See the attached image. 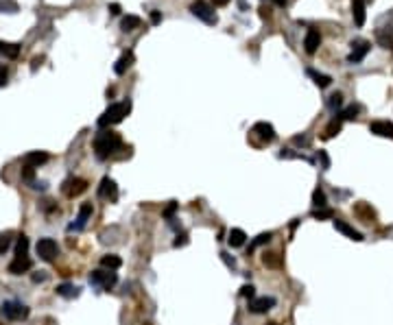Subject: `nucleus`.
Listing matches in <instances>:
<instances>
[{
	"mask_svg": "<svg viewBox=\"0 0 393 325\" xmlns=\"http://www.w3.org/2000/svg\"><path fill=\"white\" fill-rule=\"evenodd\" d=\"M120 146H123V138H120V133H116L112 129L100 131L97 138H94V153H97L98 160H107Z\"/></svg>",
	"mask_w": 393,
	"mask_h": 325,
	"instance_id": "obj_1",
	"label": "nucleus"
},
{
	"mask_svg": "<svg viewBox=\"0 0 393 325\" xmlns=\"http://www.w3.org/2000/svg\"><path fill=\"white\" fill-rule=\"evenodd\" d=\"M131 111V103L129 100H120V103H112L107 109L103 111V116L98 118V127L100 129H107V127L112 125H118L125 120V116H127Z\"/></svg>",
	"mask_w": 393,
	"mask_h": 325,
	"instance_id": "obj_2",
	"label": "nucleus"
},
{
	"mask_svg": "<svg viewBox=\"0 0 393 325\" xmlns=\"http://www.w3.org/2000/svg\"><path fill=\"white\" fill-rule=\"evenodd\" d=\"M190 11H193V16H195V18H199L201 22L210 24V27L219 22V18H216V13H214L212 4H208L205 0H195V2L190 4Z\"/></svg>",
	"mask_w": 393,
	"mask_h": 325,
	"instance_id": "obj_3",
	"label": "nucleus"
},
{
	"mask_svg": "<svg viewBox=\"0 0 393 325\" xmlns=\"http://www.w3.org/2000/svg\"><path fill=\"white\" fill-rule=\"evenodd\" d=\"M35 251H37V256L42 258L44 262H53L55 258L59 256V245L53 238H39L37 245H35Z\"/></svg>",
	"mask_w": 393,
	"mask_h": 325,
	"instance_id": "obj_4",
	"label": "nucleus"
},
{
	"mask_svg": "<svg viewBox=\"0 0 393 325\" xmlns=\"http://www.w3.org/2000/svg\"><path fill=\"white\" fill-rule=\"evenodd\" d=\"M92 214H94L92 203H81L77 218H74V221L68 225V231H70V233H72V231H83V229H85V225H88V221L92 218Z\"/></svg>",
	"mask_w": 393,
	"mask_h": 325,
	"instance_id": "obj_5",
	"label": "nucleus"
},
{
	"mask_svg": "<svg viewBox=\"0 0 393 325\" xmlns=\"http://www.w3.org/2000/svg\"><path fill=\"white\" fill-rule=\"evenodd\" d=\"M116 282H118V275H116L114 271H92L90 273V284H92V286H100L103 291H109Z\"/></svg>",
	"mask_w": 393,
	"mask_h": 325,
	"instance_id": "obj_6",
	"label": "nucleus"
},
{
	"mask_svg": "<svg viewBox=\"0 0 393 325\" xmlns=\"http://www.w3.org/2000/svg\"><path fill=\"white\" fill-rule=\"evenodd\" d=\"M29 312H31V310L20 301H7L2 306V314L9 319V321H22V319L29 317Z\"/></svg>",
	"mask_w": 393,
	"mask_h": 325,
	"instance_id": "obj_7",
	"label": "nucleus"
},
{
	"mask_svg": "<svg viewBox=\"0 0 393 325\" xmlns=\"http://www.w3.org/2000/svg\"><path fill=\"white\" fill-rule=\"evenodd\" d=\"M371 44L365 42V39H356V42H352V53L347 55V64H360L362 59L367 57V53H369Z\"/></svg>",
	"mask_w": 393,
	"mask_h": 325,
	"instance_id": "obj_8",
	"label": "nucleus"
},
{
	"mask_svg": "<svg viewBox=\"0 0 393 325\" xmlns=\"http://www.w3.org/2000/svg\"><path fill=\"white\" fill-rule=\"evenodd\" d=\"M62 190H64V195L68 196V199H74V196H79L81 192L88 190V181L81 179V177H72V179H68L62 186Z\"/></svg>",
	"mask_w": 393,
	"mask_h": 325,
	"instance_id": "obj_9",
	"label": "nucleus"
},
{
	"mask_svg": "<svg viewBox=\"0 0 393 325\" xmlns=\"http://www.w3.org/2000/svg\"><path fill=\"white\" fill-rule=\"evenodd\" d=\"M98 196H100V199H107V201L118 199V188H116V181L112 179V177H103V179H100Z\"/></svg>",
	"mask_w": 393,
	"mask_h": 325,
	"instance_id": "obj_10",
	"label": "nucleus"
},
{
	"mask_svg": "<svg viewBox=\"0 0 393 325\" xmlns=\"http://www.w3.org/2000/svg\"><path fill=\"white\" fill-rule=\"evenodd\" d=\"M273 306H275L273 297H254V299H249V312H254V314H264V312H269Z\"/></svg>",
	"mask_w": 393,
	"mask_h": 325,
	"instance_id": "obj_11",
	"label": "nucleus"
},
{
	"mask_svg": "<svg viewBox=\"0 0 393 325\" xmlns=\"http://www.w3.org/2000/svg\"><path fill=\"white\" fill-rule=\"evenodd\" d=\"M251 133H256L262 142H266V144L275 140V129L271 123H256L254 129H251Z\"/></svg>",
	"mask_w": 393,
	"mask_h": 325,
	"instance_id": "obj_12",
	"label": "nucleus"
},
{
	"mask_svg": "<svg viewBox=\"0 0 393 325\" xmlns=\"http://www.w3.org/2000/svg\"><path fill=\"white\" fill-rule=\"evenodd\" d=\"M31 266H33V262L29 256H16V260L9 264V273H11V275H22V273L31 271Z\"/></svg>",
	"mask_w": 393,
	"mask_h": 325,
	"instance_id": "obj_13",
	"label": "nucleus"
},
{
	"mask_svg": "<svg viewBox=\"0 0 393 325\" xmlns=\"http://www.w3.org/2000/svg\"><path fill=\"white\" fill-rule=\"evenodd\" d=\"M369 131L374 135H380V138H393V123H389V120H374L369 125Z\"/></svg>",
	"mask_w": 393,
	"mask_h": 325,
	"instance_id": "obj_14",
	"label": "nucleus"
},
{
	"mask_svg": "<svg viewBox=\"0 0 393 325\" xmlns=\"http://www.w3.org/2000/svg\"><path fill=\"white\" fill-rule=\"evenodd\" d=\"M321 46V33L317 31V29H308V33H306L304 37V48L308 55H315L317 48Z\"/></svg>",
	"mask_w": 393,
	"mask_h": 325,
	"instance_id": "obj_15",
	"label": "nucleus"
},
{
	"mask_svg": "<svg viewBox=\"0 0 393 325\" xmlns=\"http://www.w3.org/2000/svg\"><path fill=\"white\" fill-rule=\"evenodd\" d=\"M24 166H31V168H39L42 164H46L48 162V153H44V151H31V153H27L22 157Z\"/></svg>",
	"mask_w": 393,
	"mask_h": 325,
	"instance_id": "obj_16",
	"label": "nucleus"
},
{
	"mask_svg": "<svg viewBox=\"0 0 393 325\" xmlns=\"http://www.w3.org/2000/svg\"><path fill=\"white\" fill-rule=\"evenodd\" d=\"M334 229L341 231L343 236H347L350 240H356V242L362 240V233L359 229H354V227H352L350 223H345V221H339V218H336V221H334Z\"/></svg>",
	"mask_w": 393,
	"mask_h": 325,
	"instance_id": "obj_17",
	"label": "nucleus"
},
{
	"mask_svg": "<svg viewBox=\"0 0 393 325\" xmlns=\"http://www.w3.org/2000/svg\"><path fill=\"white\" fill-rule=\"evenodd\" d=\"M352 18L356 27L365 24V0H352Z\"/></svg>",
	"mask_w": 393,
	"mask_h": 325,
	"instance_id": "obj_18",
	"label": "nucleus"
},
{
	"mask_svg": "<svg viewBox=\"0 0 393 325\" xmlns=\"http://www.w3.org/2000/svg\"><path fill=\"white\" fill-rule=\"evenodd\" d=\"M131 64H133V50H127V53H123V57L116 62L114 72H116V74H125V72H127V70L131 68Z\"/></svg>",
	"mask_w": 393,
	"mask_h": 325,
	"instance_id": "obj_19",
	"label": "nucleus"
},
{
	"mask_svg": "<svg viewBox=\"0 0 393 325\" xmlns=\"http://www.w3.org/2000/svg\"><path fill=\"white\" fill-rule=\"evenodd\" d=\"M228 242H229V247H231V249L243 247L245 242H247V233H245L243 229H238V227H236V229H231V231H229Z\"/></svg>",
	"mask_w": 393,
	"mask_h": 325,
	"instance_id": "obj_20",
	"label": "nucleus"
},
{
	"mask_svg": "<svg viewBox=\"0 0 393 325\" xmlns=\"http://www.w3.org/2000/svg\"><path fill=\"white\" fill-rule=\"evenodd\" d=\"M100 266H103V268H109V271H116V268L123 266V260H120L116 253H107V256L100 258Z\"/></svg>",
	"mask_w": 393,
	"mask_h": 325,
	"instance_id": "obj_21",
	"label": "nucleus"
},
{
	"mask_svg": "<svg viewBox=\"0 0 393 325\" xmlns=\"http://www.w3.org/2000/svg\"><path fill=\"white\" fill-rule=\"evenodd\" d=\"M306 74L315 81V85H319V88H328V85L332 83V77H328V74H321V72H317V70H312V68H308L306 70Z\"/></svg>",
	"mask_w": 393,
	"mask_h": 325,
	"instance_id": "obj_22",
	"label": "nucleus"
},
{
	"mask_svg": "<svg viewBox=\"0 0 393 325\" xmlns=\"http://www.w3.org/2000/svg\"><path fill=\"white\" fill-rule=\"evenodd\" d=\"M57 294L64 299H74V297H79V288L74 286V284H59Z\"/></svg>",
	"mask_w": 393,
	"mask_h": 325,
	"instance_id": "obj_23",
	"label": "nucleus"
},
{
	"mask_svg": "<svg viewBox=\"0 0 393 325\" xmlns=\"http://www.w3.org/2000/svg\"><path fill=\"white\" fill-rule=\"evenodd\" d=\"M0 55H4L7 59H16L20 55V46L18 44H9V42H2V39H0Z\"/></svg>",
	"mask_w": 393,
	"mask_h": 325,
	"instance_id": "obj_24",
	"label": "nucleus"
},
{
	"mask_svg": "<svg viewBox=\"0 0 393 325\" xmlns=\"http://www.w3.org/2000/svg\"><path fill=\"white\" fill-rule=\"evenodd\" d=\"M140 24H142V20H140L138 16H125L123 22H120V29H123L125 33H129V31H135Z\"/></svg>",
	"mask_w": 393,
	"mask_h": 325,
	"instance_id": "obj_25",
	"label": "nucleus"
},
{
	"mask_svg": "<svg viewBox=\"0 0 393 325\" xmlns=\"http://www.w3.org/2000/svg\"><path fill=\"white\" fill-rule=\"evenodd\" d=\"M262 264H264V266H269V268H280L282 266V260H280L278 253H264V256H262Z\"/></svg>",
	"mask_w": 393,
	"mask_h": 325,
	"instance_id": "obj_26",
	"label": "nucleus"
},
{
	"mask_svg": "<svg viewBox=\"0 0 393 325\" xmlns=\"http://www.w3.org/2000/svg\"><path fill=\"white\" fill-rule=\"evenodd\" d=\"M312 205H315V207H326V192L321 190V188H317V190L312 192Z\"/></svg>",
	"mask_w": 393,
	"mask_h": 325,
	"instance_id": "obj_27",
	"label": "nucleus"
},
{
	"mask_svg": "<svg viewBox=\"0 0 393 325\" xmlns=\"http://www.w3.org/2000/svg\"><path fill=\"white\" fill-rule=\"evenodd\" d=\"M341 131V123L339 120H332L330 125H328V129H326V133H324V140H330V138H334L336 133Z\"/></svg>",
	"mask_w": 393,
	"mask_h": 325,
	"instance_id": "obj_28",
	"label": "nucleus"
},
{
	"mask_svg": "<svg viewBox=\"0 0 393 325\" xmlns=\"http://www.w3.org/2000/svg\"><path fill=\"white\" fill-rule=\"evenodd\" d=\"M27 251H29V238L22 233V236L18 238V245H16V256H27Z\"/></svg>",
	"mask_w": 393,
	"mask_h": 325,
	"instance_id": "obj_29",
	"label": "nucleus"
},
{
	"mask_svg": "<svg viewBox=\"0 0 393 325\" xmlns=\"http://www.w3.org/2000/svg\"><path fill=\"white\" fill-rule=\"evenodd\" d=\"M332 216H334V212L330 207H319V210L312 212V218H317V221H324V218H332Z\"/></svg>",
	"mask_w": 393,
	"mask_h": 325,
	"instance_id": "obj_30",
	"label": "nucleus"
},
{
	"mask_svg": "<svg viewBox=\"0 0 393 325\" xmlns=\"http://www.w3.org/2000/svg\"><path fill=\"white\" fill-rule=\"evenodd\" d=\"M359 111H360L359 105H350V107H347L343 114H341V118H343V120H354L356 116H359Z\"/></svg>",
	"mask_w": 393,
	"mask_h": 325,
	"instance_id": "obj_31",
	"label": "nucleus"
},
{
	"mask_svg": "<svg viewBox=\"0 0 393 325\" xmlns=\"http://www.w3.org/2000/svg\"><path fill=\"white\" fill-rule=\"evenodd\" d=\"M9 247H11V233H0V256H4Z\"/></svg>",
	"mask_w": 393,
	"mask_h": 325,
	"instance_id": "obj_32",
	"label": "nucleus"
},
{
	"mask_svg": "<svg viewBox=\"0 0 393 325\" xmlns=\"http://www.w3.org/2000/svg\"><path fill=\"white\" fill-rule=\"evenodd\" d=\"M0 9H7V13H16L18 4L13 2V0H0Z\"/></svg>",
	"mask_w": 393,
	"mask_h": 325,
	"instance_id": "obj_33",
	"label": "nucleus"
},
{
	"mask_svg": "<svg viewBox=\"0 0 393 325\" xmlns=\"http://www.w3.org/2000/svg\"><path fill=\"white\" fill-rule=\"evenodd\" d=\"M341 103H343V96H341L339 92H336V94H332V96H330V100H328V105H330L332 109L341 107Z\"/></svg>",
	"mask_w": 393,
	"mask_h": 325,
	"instance_id": "obj_34",
	"label": "nucleus"
},
{
	"mask_svg": "<svg viewBox=\"0 0 393 325\" xmlns=\"http://www.w3.org/2000/svg\"><path fill=\"white\" fill-rule=\"evenodd\" d=\"M271 238H273V233H271V231H266V233H260V236H258V238H256V240H254V247H260V245H264V242H269Z\"/></svg>",
	"mask_w": 393,
	"mask_h": 325,
	"instance_id": "obj_35",
	"label": "nucleus"
},
{
	"mask_svg": "<svg viewBox=\"0 0 393 325\" xmlns=\"http://www.w3.org/2000/svg\"><path fill=\"white\" fill-rule=\"evenodd\" d=\"M240 294H243V297H247V299H254L256 288L251 286V284H247V286H243V288H240Z\"/></svg>",
	"mask_w": 393,
	"mask_h": 325,
	"instance_id": "obj_36",
	"label": "nucleus"
},
{
	"mask_svg": "<svg viewBox=\"0 0 393 325\" xmlns=\"http://www.w3.org/2000/svg\"><path fill=\"white\" fill-rule=\"evenodd\" d=\"M175 212H177V203H175V201H170V203H168V207H166V210H164V218H173V214H175Z\"/></svg>",
	"mask_w": 393,
	"mask_h": 325,
	"instance_id": "obj_37",
	"label": "nucleus"
},
{
	"mask_svg": "<svg viewBox=\"0 0 393 325\" xmlns=\"http://www.w3.org/2000/svg\"><path fill=\"white\" fill-rule=\"evenodd\" d=\"M173 245H175V247H184V245H188V233H179V236L175 238Z\"/></svg>",
	"mask_w": 393,
	"mask_h": 325,
	"instance_id": "obj_38",
	"label": "nucleus"
},
{
	"mask_svg": "<svg viewBox=\"0 0 393 325\" xmlns=\"http://www.w3.org/2000/svg\"><path fill=\"white\" fill-rule=\"evenodd\" d=\"M319 160H321V166H324V170L330 168V157L326 155V151H319Z\"/></svg>",
	"mask_w": 393,
	"mask_h": 325,
	"instance_id": "obj_39",
	"label": "nucleus"
},
{
	"mask_svg": "<svg viewBox=\"0 0 393 325\" xmlns=\"http://www.w3.org/2000/svg\"><path fill=\"white\" fill-rule=\"evenodd\" d=\"M221 258H223V260H225V264H228V266L229 268H236V260H234V258H229V253H221Z\"/></svg>",
	"mask_w": 393,
	"mask_h": 325,
	"instance_id": "obj_40",
	"label": "nucleus"
},
{
	"mask_svg": "<svg viewBox=\"0 0 393 325\" xmlns=\"http://www.w3.org/2000/svg\"><path fill=\"white\" fill-rule=\"evenodd\" d=\"M22 177H24V179H27V181H31V179H33V168H31V166H24Z\"/></svg>",
	"mask_w": 393,
	"mask_h": 325,
	"instance_id": "obj_41",
	"label": "nucleus"
},
{
	"mask_svg": "<svg viewBox=\"0 0 393 325\" xmlns=\"http://www.w3.org/2000/svg\"><path fill=\"white\" fill-rule=\"evenodd\" d=\"M151 22L160 24V22H162V13H160V11H151Z\"/></svg>",
	"mask_w": 393,
	"mask_h": 325,
	"instance_id": "obj_42",
	"label": "nucleus"
},
{
	"mask_svg": "<svg viewBox=\"0 0 393 325\" xmlns=\"http://www.w3.org/2000/svg\"><path fill=\"white\" fill-rule=\"evenodd\" d=\"M7 85V70L0 68V88H4Z\"/></svg>",
	"mask_w": 393,
	"mask_h": 325,
	"instance_id": "obj_43",
	"label": "nucleus"
},
{
	"mask_svg": "<svg viewBox=\"0 0 393 325\" xmlns=\"http://www.w3.org/2000/svg\"><path fill=\"white\" fill-rule=\"evenodd\" d=\"M295 144H308V138H306V135H295Z\"/></svg>",
	"mask_w": 393,
	"mask_h": 325,
	"instance_id": "obj_44",
	"label": "nucleus"
},
{
	"mask_svg": "<svg viewBox=\"0 0 393 325\" xmlns=\"http://www.w3.org/2000/svg\"><path fill=\"white\" fill-rule=\"evenodd\" d=\"M109 11H112L114 16H118V13H120V4L118 2H112V4H109Z\"/></svg>",
	"mask_w": 393,
	"mask_h": 325,
	"instance_id": "obj_45",
	"label": "nucleus"
},
{
	"mask_svg": "<svg viewBox=\"0 0 393 325\" xmlns=\"http://www.w3.org/2000/svg\"><path fill=\"white\" fill-rule=\"evenodd\" d=\"M44 279H46V275H44V273H35L33 275V282L37 284V282H44Z\"/></svg>",
	"mask_w": 393,
	"mask_h": 325,
	"instance_id": "obj_46",
	"label": "nucleus"
},
{
	"mask_svg": "<svg viewBox=\"0 0 393 325\" xmlns=\"http://www.w3.org/2000/svg\"><path fill=\"white\" fill-rule=\"evenodd\" d=\"M229 0H214V4H221V7H223V4H228Z\"/></svg>",
	"mask_w": 393,
	"mask_h": 325,
	"instance_id": "obj_47",
	"label": "nucleus"
},
{
	"mask_svg": "<svg viewBox=\"0 0 393 325\" xmlns=\"http://www.w3.org/2000/svg\"><path fill=\"white\" fill-rule=\"evenodd\" d=\"M275 4H278V7H284V4H286V0H275Z\"/></svg>",
	"mask_w": 393,
	"mask_h": 325,
	"instance_id": "obj_48",
	"label": "nucleus"
},
{
	"mask_svg": "<svg viewBox=\"0 0 393 325\" xmlns=\"http://www.w3.org/2000/svg\"><path fill=\"white\" fill-rule=\"evenodd\" d=\"M269 325H278V323H269Z\"/></svg>",
	"mask_w": 393,
	"mask_h": 325,
	"instance_id": "obj_49",
	"label": "nucleus"
}]
</instances>
